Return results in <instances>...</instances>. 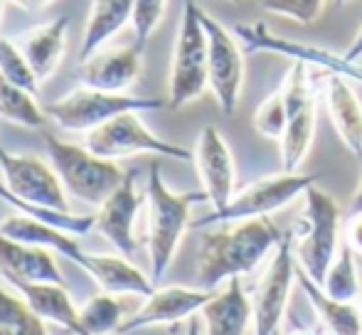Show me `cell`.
I'll return each mask as SVG.
<instances>
[{
    "instance_id": "obj_1",
    "label": "cell",
    "mask_w": 362,
    "mask_h": 335,
    "mask_svg": "<svg viewBox=\"0 0 362 335\" xmlns=\"http://www.w3.org/2000/svg\"><path fill=\"white\" fill-rule=\"evenodd\" d=\"M284 232L272 217L219 222L217 230L200 237L197 252V283L202 288H215L234 276H247L276 249Z\"/></svg>"
},
{
    "instance_id": "obj_2",
    "label": "cell",
    "mask_w": 362,
    "mask_h": 335,
    "mask_svg": "<svg viewBox=\"0 0 362 335\" xmlns=\"http://www.w3.org/2000/svg\"><path fill=\"white\" fill-rule=\"evenodd\" d=\"M148 257H151V281L160 283L177 254L187 227L192 225V207L210 202L205 190L173 192L160 175V165L148 170Z\"/></svg>"
},
{
    "instance_id": "obj_3",
    "label": "cell",
    "mask_w": 362,
    "mask_h": 335,
    "mask_svg": "<svg viewBox=\"0 0 362 335\" xmlns=\"http://www.w3.org/2000/svg\"><path fill=\"white\" fill-rule=\"evenodd\" d=\"M202 8L197 0H182V15L177 25L175 47L168 77V109H182L210 89L207 82V30L202 25Z\"/></svg>"
},
{
    "instance_id": "obj_4",
    "label": "cell",
    "mask_w": 362,
    "mask_h": 335,
    "mask_svg": "<svg viewBox=\"0 0 362 335\" xmlns=\"http://www.w3.org/2000/svg\"><path fill=\"white\" fill-rule=\"evenodd\" d=\"M49 163L57 170L69 197L99 207L116 187L124 182L126 172L116 165V160H106L91 153L86 146H76L57 136H45Z\"/></svg>"
},
{
    "instance_id": "obj_5",
    "label": "cell",
    "mask_w": 362,
    "mask_h": 335,
    "mask_svg": "<svg viewBox=\"0 0 362 335\" xmlns=\"http://www.w3.org/2000/svg\"><path fill=\"white\" fill-rule=\"evenodd\" d=\"M168 99L158 96H134V94H111V91H99L91 86H76L67 91L62 99L52 101L45 109V114L64 131H76V134H89L99 129L101 124L116 119L121 114H146V111L165 109Z\"/></svg>"
},
{
    "instance_id": "obj_6",
    "label": "cell",
    "mask_w": 362,
    "mask_h": 335,
    "mask_svg": "<svg viewBox=\"0 0 362 335\" xmlns=\"http://www.w3.org/2000/svg\"><path fill=\"white\" fill-rule=\"evenodd\" d=\"M305 212L300 220V235L293 245L296 264L308 274L313 281L323 283L335 254L340 249V212L333 195L320 190L318 182L305 190Z\"/></svg>"
},
{
    "instance_id": "obj_7",
    "label": "cell",
    "mask_w": 362,
    "mask_h": 335,
    "mask_svg": "<svg viewBox=\"0 0 362 335\" xmlns=\"http://www.w3.org/2000/svg\"><path fill=\"white\" fill-rule=\"evenodd\" d=\"M315 182H318V175H310V172H300V170L296 172L281 170L276 175L259 177V180L249 182L239 192H234V197L222 210H212L210 215L192 222V227L200 230V227H212L219 225V222L269 217L272 212L281 210L288 202H293L296 197L305 195V190L310 185H315Z\"/></svg>"
},
{
    "instance_id": "obj_8",
    "label": "cell",
    "mask_w": 362,
    "mask_h": 335,
    "mask_svg": "<svg viewBox=\"0 0 362 335\" xmlns=\"http://www.w3.org/2000/svg\"><path fill=\"white\" fill-rule=\"evenodd\" d=\"M84 146L91 153L101 155L106 160H119L141 153L163 155V158H173V160H192V151L156 136L141 121V114H136V111L121 114L116 119L101 124L99 129L89 131Z\"/></svg>"
},
{
    "instance_id": "obj_9",
    "label": "cell",
    "mask_w": 362,
    "mask_h": 335,
    "mask_svg": "<svg viewBox=\"0 0 362 335\" xmlns=\"http://www.w3.org/2000/svg\"><path fill=\"white\" fill-rule=\"evenodd\" d=\"M291 72L281 84L286 99V131H284L279 148H281V168L288 172L300 170L303 160L308 158L310 146L315 139V99L308 79V62L291 59Z\"/></svg>"
},
{
    "instance_id": "obj_10",
    "label": "cell",
    "mask_w": 362,
    "mask_h": 335,
    "mask_svg": "<svg viewBox=\"0 0 362 335\" xmlns=\"http://www.w3.org/2000/svg\"><path fill=\"white\" fill-rule=\"evenodd\" d=\"M202 25L207 30V82L210 91L215 94L217 106L222 114L232 116L239 106L244 89V74H247V62H244L242 42L237 40L234 30L224 28L219 20L212 18L207 10H202Z\"/></svg>"
},
{
    "instance_id": "obj_11",
    "label": "cell",
    "mask_w": 362,
    "mask_h": 335,
    "mask_svg": "<svg viewBox=\"0 0 362 335\" xmlns=\"http://www.w3.org/2000/svg\"><path fill=\"white\" fill-rule=\"evenodd\" d=\"M296 269L298 264L293 254V232H284L252 298L254 335H276L281 331L284 313H286L291 288L296 281Z\"/></svg>"
},
{
    "instance_id": "obj_12",
    "label": "cell",
    "mask_w": 362,
    "mask_h": 335,
    "mask_svg": "<svg viewBox=\"0 0 362 335\" xmlns=\"http://www.w3.org/2000/svg\"><path fill=\"white\" fill-rule=\"evenodd\" d=\"M232 30L247 52H272L288 59H300V62H308L313 67L325 69V72L343 74L353 84L362 86V62H350V59H345L335 49L274 35L267 23H244V25H234Z\"/></svg>"
},
{
    "instance_id": "obj_13",
    "label": "cell",
    "mask_w": 362,
    "mask_h": 335,
    "mask_svg": "<svg viewBox=\"0 0 362 335\" xmlns=\"http://www.w3.org/2000/svg\"><path fill=\"white\" fill-rule=\"evenodd\" d=\"M0 172H3V185L18 200L72 212L69 210V192L64 190L57 170L45 160L35 158V155L8 153L5 148H0Z\"/></svg>"
},
{
    "instance_id": "obj_14",
    "label": "cell",
    "mask_w": 362,
    "mask_h": 335,
    "mask_svg": "<svg viewBox=\"0 0 362 335\" xmlns=\"http://www.w3.org/2000/svg\"><path fill=\"white\" fill-rule=\"evenodd\" d=\"M202 190L210 197L212 210H222L237 192V165L224 136L215 126H205L192 151Z\"/></svg>"
},
{
    "instance_id": "obj_15",
    "label": "cell",
    "mask_w": 362,
    "mask_h": 335,
    "mask_svg": "<svg viewBox=\"0 0 362 335\" xmlns=\"http://www.w3.org/2000/svg\"><path fill=\"white\" fill-rule=\"evenodd\" d=\"M217 291V288H215ZM212 288H187V286H163L151 293L146 298V303L139 308L136 316H131L129 321L121 323L119 335L141 331V328L151 326H175L187 318H192L195 313L202 311L207 301L215 296Z\"/></svg>"
},
{
    "instance_id": "obj_16",
    "label": "cell",
    "mask_w": 362,
    "mask_h": 335,
    "mask_svg": "<svg viewBox=\"0 0 362 335\" xmlns=\"http://www.w3.org/2000/svg\"><path fill=\"white\" fill-rule=\"evenodd\" d=\"M139 207L141 195L136 192V172H126L124 182L101 202L99 212L94 215V227L99 230V235H104V240L114 245V249L124 257H134L136 252L134 225L139 217Z\"/></svg>"
},
{
    "instance_id": "obj_17",
    "label": "cell",
    "mask_w": 362,
    "mask_h": 335,
    "mask_svg": "<svg viewBox=\"0 0 362 335\" xmlns=\"http://www.w3.org/2000/svg\"><path fill=\"white\" fill-rule=\"evenodd\" d=\"M141 54L144 49H139L136 45L96 49L91 57L81 62V84L99 91H111V94H126L141 77Z\"/></svg>"
},
{
    "instance_id": "obj_18",
    "label": "cell",
    "mask_w": 362,
    "mask_h": 335,
    "mask_svg": "<svg viewBox=\"0 0 362 335\" xmlns=\"http://www.w3.org/2000/svg\"><path fill=\"white\" fill-rule=\"evenodd\" d=\"M325 106L333 121L335 134L353 153V158H362V101L353 82L338 72H328L325 79Z\"/></svg>"
},
{
    "instance_id": "obj_19",
    "label": "cell",
    "mask_w": 362,
    "mask_h": 335,
    "mask_svg": "<svg viewBox=\"0 0 362 335\" xmlns=\"http://www.w3.org/2000/svg\"><path fill=\"white\" fill-rule=\"evenodd\" d=\"M200 318L205 323V335H244L249 323H254V306L244 291L242 278L234 276L224 283L222 291L202 306Z\"/></svg>"
},
{
    "instance_id": "obj_20",
    "label": "cell",
    "mask_w": 362,
    "mask_h": 335,
    "mask_svg": "<svg viewBox=\"0 0 362 335\" xmlns=\"http://www.w3.org/2000/svg\"><path fill=\"white\" fill-rule=\"evenodd\" d=\"M0 274L10 283L54 281L64 283V276L54 261L52 252L42 247L10 240L0 232Z\"/></svg>"
},
{
    "instance_id": "obj_21",
    "label": "cell",
    "mask_w": 362,
    "mask_h": 335,
    "mask_svg": "<svg viewBox=\"0 0 362 335\" xmlns=\"http://www.w3.org/2000/svg\"><path fill=\"white\" fill-rule=\"evenodd\" d=\"M67 18H54L49 23L35 25V28L25 30L18 35V47L28 57L30 67H33L37 82H47L57 67L62 64L64 49H67Z\"/></svg>"
},
{
    "instance_id": "obj_22",
    "label": "cell",
    "mask_w": 362,
    "mask_h": 335,
    "mask_svg": "<svg viewBox=\"0 0 362 335\" xmlns=\"http://www.w3.org/2000/svg\"><path fill=\"white\" fill-rule=\"evenodd\" d=\"M23 301L30 306V311L45 323L64 328L74 335H86L79 321V308L74 306L64 283L54 281H33V283H13Z\"/></svg>"
},
{
    "instance_id": "obj_23",
    "label": "cell",
    "mask_w": 362,
    "mask_h": 335,
    "mask_svg": "<svg viewBox=\"0 0 362 335\" xmlns=\"http://www.w3.org/2000/svg\"><path fill=\"white\" fill-rule=\"evenodd\" d=\"M84 269L96 283H99L101 291L114 293H134V296H144L148 298L156 291V283L141 271L139 266L129 261V257L124 254H86Z\"/></svg>"
},
{
    "instance_id": "obj_24",
    "label": "cell",
    "mask_w": 362,
    "mask_h": 335,
    "mask_svg": "<svg viewBox=\"0 0 362 335\" xmlns=\"http://www.w3.org/2000/svg\"><path fill=\"white\" fill-rule=\"evenodd\" d=\"M0 232H3L5 237H10V240H18V242H25V245L42 247V249L62 254V257L74 261L79 269L84 266V261H86V252L79 247L74 235H69V232H64V230H57V227L47 225V222L20 215V212L5 217V220L0 222Z\"/></svg>"
},
{
    "instance_id": "obj_25",
    "label": "cell",
    "mask_w": 362,
    "mask_h": 335,
    "mask_svg": "<svg viewBox=\"0 0 362 335\" xmlns=\"http://www.w3.org/2000/svg\"><path fill=\"white\" fill-rule=\"evenodd\" d=\"M296 283L305 293L308 303L313 306V313L328 335H362V308L355 303H345L328 296L318 281L308 276L303 269H296Z\"/></svg>"
},
{
    "instance_id": "obj_26",
    "label": "cell",
    "mask_w": 362,
    "mask_h": 335,
    "mask_svg": "<svg viewBox=\"0 0 362 335\" xmlns=\"http://www.w3.org/2000/svg\"><path fill=\"white\" fill-rule=\"evenodd\" d=\"M131 18H134V0H94L79 45L81 62L104 47L114 35H119L121 28L131 23Z\"/></svg>"
},
{
    "instance_id": "obj_27",
    "label": "cell",
    "mask_w": 362,
    "mask_h": 335,
    "mask_svg": "<svg viewBox=\"0 0 362 335\" xmlns=\"http://www.w3.org/2000/svg\"><path fill=\"white\" fill-rule=\"evenodd\" d=\"M45 116L47 114L35 101V91L8 82L0 74V119L23 126V129H42L47 121Z\"/></svg>"
},
{
    "instance_id": "obj_28",
    "label": "cell",
    "mask_w": 362,
    "mask_h": 335,
    "mask_svg": "<svg viewBox=\"0 0 362 335\" xmlns=\"http://www.w3.org/2000/svg\"><path fill=\"white\" fill-rule=\"evenodd\" d=\"M0 200L8 202L13 210H18L20 215H28L33 220L40 222H47V225L57 227V230H64L74 237H81L94 227V215H72V212H62V210H52V207H45V205H33V202H25L18 200L8 187L0 182Z\"/></svg>"
},
{
    "instance_id": "obj_29",
    "label": "cell",
    "mask_w": 362,
    "mask_h": 335,
    "mask_svg": "<svg viewBox=\"0 0 362 335\" xmlns=\"http://www.w3.org/2000/svg\"><path fill=\"white\" fill-rule=\"evenodd\" d=\"M79 321L86 335H109L119 333L124 323V306L114 293H96L84 306H79Z\"/></svg>"
},
{
    "instance_id": "obj_30",
    "label": "cell",
    "mask_w": 362,
    "mask_h": 335,
    "mask_svg": "<svg viewBox=\"0 0 362 335\" xmlns=\"http://www.w3.org/2000/svg\"><path fill=\"white\" fill-rule=\"evenodd\" d=\"M323 291L328 296L338 298L345 303H355L360 296V278L358 266H355V252L348 245H340L338 254H335L333 264H330L328 274L323 278Z\"/></svg>"
},
{
    "instance_id": "obj_31",
    "label": "cell",
    "mask_w": 362,
    "mask_h": 335,
    "mask_svg": "<svg viewBox=\"0 0 362 335\" xmlns=\"http://www.w3.org/2000/svg\"><path fill=\"white\" fill-rule=\"evenodd\" d=\"M0 335H47L45 321L37 318L23 296L0 286Z\"/></svg>"
},
{
    "instance_id": "obj_32",
    "label": "cell",
    "mask_w": 362,
    "mask_h": 335,
    "mask_svg": "<svg viewBox=\"0 0 362 335\" xmlns=\"http://www.w3.org/2000/svg\"><path fill=\"white\" fill-rule=\"evenodd\" d=\"M286 99H284V89L279 86L272 96L262 101L254 111V131L264 139H272V141H281L284 131H286Z\"/></svg>"
},
{
    "instance_id": "obj_33",
    "label": "cell",
    "mask_w": 362,
    "mask_h": 335,
    "mask_svg": "<svg viewBox=\"0 0 362 335\" xmlns=\"http://www.w3.org/2000/svg\"><path fill=\"white\" fill-rule=\"evenodd\" d=\"M0 74L8 82L23 86V89L37 91V77H35L33 67H30L28 57L23 54V49L18 47V42L8 37H0Z\"/></svg>"
},
{
    "instance_id": "obj_34",
    "label": "cell",
    "mask_w": 362,
    "mask_h": 335,
    "mask_svg": "<svg viewBox=\"0 0 362 335\" xmlns=\"http://www.w3.org/2000/svg\"><path fill=\"white\" fill-rule=\"evenodd\" d=\"M168 0H134V45L139 49H144L148 40L153 37V33L158 30V25L163 23V15H165Z\"/></svg>"
},
{
    "instance_id": "obj_35",
    "label": "cell",
    "mask_w": 362,
    "mask_h": 335,
    "mask_svg": "<svg viewBox=\"0 0 362 335\" xmlns=\"http://www.w3.org/2000/svg\"><path fill=\"white\" fill-rule=\"evenodd\" d=\"M325 0H259L264 13L281 15L298 25H313L323 10Z\"/></svg>"
},
{
    "instance_id": "obj_36",
    "label": "cell",
    "mask_w": 362,
    "mask_h": 335,
    "mask_svg": "<svg viewBox=\"0 0 362 335\" xmlns=\"http://www.w3.org/2000/svg\"><path fill=\"white\" fill-rule=\"evenodd\" d=\"M345 245L362 257V215L350 217L348 230H345Z\"/></svg>"
},
{
    "instance_id": "obj_37",
    "label": "cell",
    "mask_w": 362,
    "mask_h": 335,
    "mask_svg": "<svg viewBox=\"0 0 362 335\" xmlns=\"http://www.w3.org/2000/svg\"><path fill=\"white\" fill-rule=\"evenodd\" d=\"M343 57L350 59V62H362V28L358 30L353 42H350V47L343 52Z\"/></svg>"
},
{
    "instance_id": "obj_38",
    "label": "cell",
    "mask_w": 362,
    "mask_h": 335,
    "mask_svg": "<svg viewBox=\"0 0 362 335\" xmlns=\"http://www.w3.org/2000/svg\"><path fill=\"white\" fill-rule=\"evenodd\" d=\"M355 215H362V177L358 182V187H355L353 200H350V205H348V217H355Z\"/></svg>"
},
{
    "instance_id": "obj_39",
    "label": "cell",
    "mask_w": 362,
    "mask_h": 335,
    "mask_svg": "<svg viewBox=\"0 0 362 335\" xmlns=\"http://www.w3.org/2000/svg\"><path fill=\"white\" fill-rule=\"evenodd\" d=\"M10 3H15L18 8H25V10H42V8H47L49 3H54V0H10Z\"/></svg>"
},
{
    "instance_id": "obj_40",
    "label": "cell",
    "mask_w": 362,
    "mask_h": 335,
    "mask_svg": "<svg viewBox=\"0 0 362 335\" xmlns=\"http://www.w3.org/2000/svg\"><path fill=\"white\" fill-rule=\"evenodd\" d=\"M185 335H202V323H200V318H187V331Z\"/></svg>"
},
{
    "instance_id": "obj_41",
    "label": "cell",
    "mask_w": 362,
    "mask_h": 335,
    "mask_svg": "<svg viewBox=\"0 0 362 335\" xmlns=\"http://www.w3.org/2000/svg\"><path fill=\"white\" fill-rule=\"evenodd\" d=\"M286 335H313L310 331H303V328H296V331H291V333H286Z\"/></svg>"
},
{
    "instance_id": "obj_42",
    "label": "cell",
    "mask_w": 362,
    "mask_h": 335,
    "mask_svg": "<svg viewBox=\"0 0 362 335\" xmlns=\"http://www.w3.org/2000/svg\"><path fill=\"white\" fill-rule=\"evenodd\" d=\"M3 10H5V0H0V20H3Z\"/></svg>"
},
{
    "instance_id": "obj_43",
    "label": "cell",
    "mask_w": 362,
    "mask_h": 335,
    "mask_svg": "<svg viewBox=\"0 0 362 335\" xmlns=\"http://www.w3.org/2000/svg\"><path fill=\"white\" fill-rule=\"evenodd\" d=\"M335 3H338V5H348L350 0H335Z\"/></svg>"
},
{
    "instance_id": "obj_44",
    "label": "cell",
    "mask_w": 362,
    "mask_h": 335,
    "mask_svg": "<svg viewBox=\"0 0 362 335\" xmlns=\"http://www.w3.org/2000/svg\"><path fill=\"white\" fill-rule=\"evenodd\" d=\"M276 335H281V331H279V333H276Z\"/></svg>"
}]
</instances>
